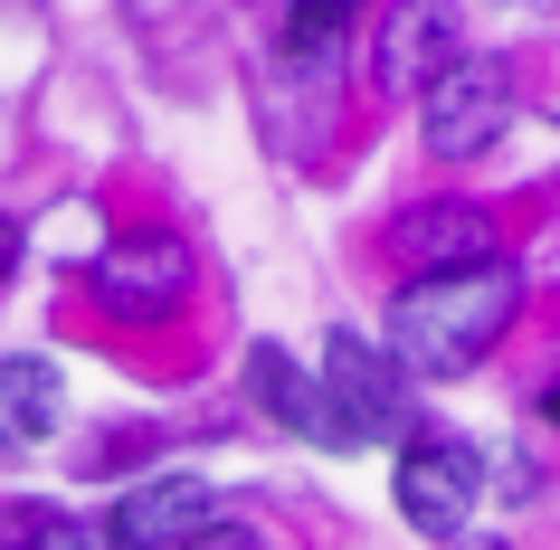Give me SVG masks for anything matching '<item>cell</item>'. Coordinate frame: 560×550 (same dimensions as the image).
<instances>
[{"mask_svg": "<svg viewBox=\"0 0 560 550\" xmlns=\"http://www.w3.org/2000/svg\"><path fill=\"white\" fill-rule=\"evenodd\" d=\"M446 48V10H418V20H399V30H389V77H409V67H428Z\"/></svg>", "mask_w": 560, "mask_h": 550, "instance_id": "obj_12", "label": "cell"}, {"mask_svg": "<svg viewBox=\"0 0 560 550\" xmlns=\"http://www.w3.org/2000/svg\"><path fill=\"white\" fill-rule=\"evenodd\" d=\"M513 304H523V285H513L503 257L466 266V276H418V285H399V304H389V361L418 371V379H456V371H475V361L503 342Z\"/></svg>", "mask_w": 560, "mask_h": 550, "instance_id": "obj_1", "label": "cell"}, {"mask_svg": "<svg viewBox=\"0 0 560 550\" xmlns=\"http://www.w3.org/2000/svg\"><path fill=\"white\" fill-rule=\"evenodd\" d=\"M86 276H95V294H105L124 323H162L180 294H190V247L162 237V229H133V237H115Z\"/></svg>", "mask_w": 560, "mask_h": 550, "instance_id": "obj_5", "label": "cell"}, {"mask_svg": "<svg viewBox=\"0 0 560 550\" xmlns=\"http://www.w3.org/2000/svg\"><path fill=\"white\" fill-rule=\"evenodd\" d=\"M10 266H20V229L0 219V285H10Z\"/></svg>", "mask_w": 560, "mask_h": 550, "instance_id": "obj_14", "label": "cell"}, {"mask_svg": "<svg viewBox=\"0 0 560 550\" xmlns=\"http://www.w3.org/2000/svg\"><path fill=\"white\" fill-rule=\"evenodd\" d=\"M38 436H58V371L48 361H0V456H30Z\"/></svg>", "mask_w": 560, "mask_h": 550, "instance_id": "obj_9", "label": "cell"}, {"mask_svg": "<svg viewBox=\"0 0 560 550\" xmlns=\"http://www.w3.org/2000/svg\"><path fill=\"white\" fill-rule=\"evenodd\" d=\"M475 493H485V465H475L466 436H409L399 446V513H409V531L456 541L466 513H475Z\"/></svg>", "mask_w": 560, "mask_h": 550, "instance_id": "obj_3", "label": "cell"}, {"mask_svg": "<svg viewBox=\"0 0 560 550\" xmlns=\"http://www.w3.org/2000/svg\"><path fill=\"white\" fill-rule=\"evenodd\" d=\"M0 550H133L115 522H77V513H10L0 522Z\"/></svg>", "mask_w": 560, "mask_h": 550, "instance_id": "obj_11", "label": "cell"}, {"mask_svg": "<svg viewBox=\"0 0 560 550\" xmlns=\"http://www.w3.org/2000/svg\"><path fill=\"white\" fill-rule=\"evenodd\" d=\"M342 38H352V10H342V0H295V10H276V58L304 67V77H332V67H342Z\"/></svg>", "mask_w": 560, "mask_h": 550, "instance_id": "obj_10", "label": "cell"}, {"mask_svg": "<svg viewBox=\"0 0 560 550\" xmlns=\"http://www.w3.org/2000/svg\"><path fill=\"white\" fill-rule=\"evenodd\" d=\"M418 124H428V152L438 162H475V152L503 143V124H513V95L485 58H446L428 86H418Z\"/></svg>", "mask_w": 560, "mask_h": 550, "instance_id": "obj_2", "label": "cell"}, {"mask_svg": "<svg viewBox=\"0 0 560 550\" xmlns=\"http://www.w3.org/2000/svg\"><path fill=\"white\" fill-rule=\"evenodd\" d=\"M324 408H332V428H342V446L399 436V418H409V399H399V361L371 351L361 332H332V351H324Z\"/></svg>", "mask_w": 560, "mask_h": 550, "instance_id": "obj_4", "label": "cell"}, {"mask_svg": "<svg viewBox=\"0 0 560 550\" xmlns=\"http://www.w3.org/2000/svg\"><path fill=\"white\" fill-rule=\"evenodd\" d=\"M389 247L409 266H428V276H466V266H494V219L466 200H438V209H409L389 229Z\"/></svg>", "mask_w": 560, "mask_h": 550, "instance_id": "obj_6", "label": "cell"}, {"mask_svg": "<svg viewBox=\"0 0 560 550\" xmlns=\"http://www.w3.org/2000/svg\"><path fill=\"white\" fill-rule=\"evenodd\" d=\"M105 522H115L133 550H180L209 522V475H152V484H133Z\"/></svg>", "mask_w": 560, "mask_h": 550, "instance_id": "obj_7", "label": "cell"}, {"mask_svg": "<svg viewBox=\"0 0 560 550\" xmlns=\"http://www.w3.org/2000/svg\"><path fill=\"white\" fill-rule=\"evenodd\" d=\"M247 389H257V408L276 418V428H295L304 446H342V428H332V408H324V379H304L276 342L247 351Z\"/></svg>", "mask_w": 560, "mask_h": 550, "instance_id": "obj_8", "label": "cell"}, {"mask_svg": "<svg viewBox=\"0 0 560 550\" xmlns=\"http://www.w3.org/2000/svg\"><path fill=\"white\" fill-rule=\"evenodd\" d=\"M180 550H266V541H257V522H219V513H209Z\"/></svg>", "mask_w": 560, "mask_h": 550, "instance_id": "obj_13", "label": "cell"}, {"mask_svg": "<svg viewBox=\"0 0 560 550\" xmlns=\"http://www.w3.org/2000/svg\"><path fill=\"white\" fill-rule=\"evenodd\" d=\"M541 418H551V428H560V379H551V389H541Z\"/></svg>", "mask_w": 560, "mask_h": 550, "instance_id": "obj_15", "label": "cell"}]
</instances>
